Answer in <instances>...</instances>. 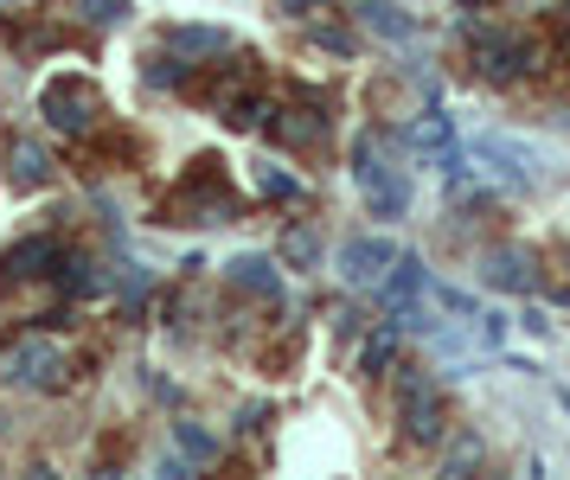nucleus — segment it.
<instances>
[{
    "label": "nucleus",
    "mask_w": 570,
    "mask_h": 480,
    "mask_svg": "<svg viewBox=\"0 0 570 480\" xmlns=\"http://www.w3.org/2000/svg\"><path fill=\"white\" fill-rule=\"evenodd\" d=\"M237 212H244V199L232 193L225 160H218V154H199V160L180 174V186L167 193L160 225H232Z\"/></svg>",
    "instance_id": "obj_1"
},
{
    "label": "nucleus",
    "mask_w": 570,
    "mask_h": 480,
    "mask_svg": "<svg viewBox=\"0 0 570 480\" xmlns=\"http://www.w3.org/2000/svg\"><path fill=\"white\" fill-rule=\"evenodd\" d=\"M39 109H46V123H52L58 135H71V141H83L90 128L104 123V90H97V77L65 71L58 84H46V97H39Z\"/></svg>",
    "instance_id": "obj_2"
},
{
    "label": "nucleus",
    "mask_w": 570,
    "mask_h": 480,
    "mask_svg": "<svg viewBox=\"0 0 570 480\" xmlns=\"http://www.w3.org/2000/svg\"><path fill=\"white\" fill-rule=\"evenodd\" d=\"M327 135V102L308 84H288V109H269V141L283 148H314Z\"/></svg>",
    "instance_id": "obj_3"
},
{
    "label": "nucleus",
    "mask_w": 570,
    "mask_h": 480,
    "mask_svg": "<svg viewBox=\"0 0 570 480\" xmlns=\"http://www.w3.org/2000/svg\"><path fill=\"white\" fill-rule=\"evenodd\" d=\"M0 379L52 391V384H65V346H58V340H20L13 353L0 359Z\"/></svg>",
    "instance_id": "obj_4"
},
{
    "label": "nucleus",
    "mask_w": 570,
    "mask_h": 480,
    "mask_svg": "<svg viewBox=\"0 0 570 480\" xmlns=\"http://www.w3.org/2000/svg\"><path fill=\"white\" fill-rule=\"evenodd\" d=\"M58 237H27V244H13V251L0 256V276H13V282H32V276H52V263H58Z\"/></svg>",
    "instance_id": "obj_5"
},
{
    "label": "nucleus",
    "mask_w": 570,
    "mask_h": 480,
    "mask_svg": "<svg viewBox=\"0 0 570 480\" xmlns=\"http://www.w3.org/2000/svg\"><path fill=\"white\" fill-rule=\"evenodd\" d=\"M474 65H481V77H513L519 65H532V46H525V39L481 32V39H474Z\"/></svg>",
    "instance_id": "obj_6"
},
{
    "label": "nucleus",
    "mask_w": 570,
    "mask_h": 480,
    "mask_svg": "<svg viewBox=\"0 0 570 480\" xmlns=\"http://www.w3.org/2000/svg\"><path fill=\"white\" fill-rule=\"evenodd\" d=\"M391 244L385 237H353V244H346V251H340V270H346V282H379L391 270Z\"/></svg>",
    "instance_id": "obj_7"
},
{
    "label": "nucleus",
    "mask_w": 570,
    "mask_h": 480,
    "mask_svg": "<svg viewBox=\"0 0 570 480\" xmlns=\"http://www.w3.org/2000/svg\"><path fill=\"white\" fill-rule=\"evenodd\" d=\"M7 179H13V193H39V186L52 179V154L39 148V141H13V160H7Z\"/></svg>",
    "instance_id": "obj_8"
},
{
    "label": "nucleus",
    "mask_w": 570,
    "mask_h": 480,
    "mask_svg": "<svg viewBox=\"0 0 570 480\" xmlns=\"http://www.w3.org/2000/svg\"><path fill=\"white\" fill-rule=\"evenodd\" d=\"M360 26H372L379 39H391V46H404L416 26H411V13L404 7H391V0H360Z\"/></svg>",
    "instance_id": "obj_9"
},
{
    "label": "nucleus",
    "mask_w": 570,
    "mask_h": 480,
    "mask_svg": "<svg viewBox=\"0 0 570 480\" xmlns=\"http://www.w3.org/2000/svg\"><path fill=\"white\" fill-rule=\"evenodd\" d=\"M276 256H283L288 270H321V237H314V225H288Z\"/></svg>",
    "instance_id": "obj_10"
},
{
    "label": "nucleus",
    "mask_w": 570,
    "mask_h": 480,
    "mask_svg": "<svg viewBox=\"0 0 570 480\" xmlns=\"http://www.w3.org/2000/svg\"><path fill=\"white\" fill-rule=\"evenodd\" d=\"M160 46H167V51H186V58H206V51H225V32H218V26H174Z\"/></svg>",
    "instance_id": "obj_11"
},
{
    "label": "nucleus",
    "mask_w": 570,
    "mask_h": 480,
    "mask_svg": "<svg viewBox=\"0 0 570 480\" xmlns=\"http://www.w3.org/2000/svg\"><path fill=\"white\" fill-rule=\"evenodd\" d=\"M232 282H237V288H257V295H269V302H276V288H283L269 256H237V263H232Z\"/></svg>",
    "instance_id": "obj_12"
},
{
    "label": "nucleus",
    "mask_w": 570,
    "mask_h": 480,
    "mask_svg": "<svg viewBox=\"0 0 570 480\" xmlns=\"http://www.w3.org/2000/svg\"><path fill=\"white\" fill-rule=\"evenodd\" d=\"M90 26H122L129 20V0H71Z\"/></svg>",
    "instance_id": "obj_13"
},
{
    "label": "nucleus",
    "mask_w": 570,
    "mask_h": 480,
    "mask_svg": "<svg viewBox=\"0 0 570 480\" xmlns=\"http://www.w3.org/2000/svg\"><path fill=\"white\" fill-rule=\"evenodd\" d=\"M174 442H180V449H186L193 461H212V455H218V442H212V435L199 430V423H174Z\"/></svg>",
    "instance_id": "obj_14"
},
{
    "label": "nucleus",
    "mask_w": 570,
    "mask_h": 480,
    "mask_svg": "<svg viewBox=\"0 0 570 480\" xmlns=\"http://www.w3.org/2000/svg\"><path fill=\"white\" fill-rule=\"evenodd\" d=\"M257 193H263V199H302V186H295L283 167H263V174H257Z\"/></svg>",
    "instance_id": "obj_15"
},
{
    "label": "nucleus",
    "mask_w": 570,
    "mask_h": 480,
    "mask_svg": "<svg viewBox=\"0 0 570 480\" xmlns=\"http://www.w3.org/2000/svg\"><path fill=\"white\" fill-rule=\"evenodd\" d=\"M488 282H493V288H525V282H532V270L519 276V256H493V263H488Z\"/></svg>",
    "instance_id": "obj_16"
},
{
    "label": "nucleus",
    "mask_w": 570,
    "mask_h": 480,
    "mask_svg": "<svg viewBox=\"0 0 570 480\" xmlns=\"http://www.w3.org/2000/svg\"><path fill=\"white\" fill-rule=\"evenodd\" d=\"M474 461H481V442H474V435H455V449H449L442 468H449V474H462V468H474Z\"/></svg>",
    "instance_id": "obj_17"
},
{
    "label": "nucleus",
    "mask_w": 570,
    "mask_h": 480,
    "mask_svg": "<svg viewBox=\"0 0 570 480\" xmlns=\"http://www.w3.org/2000/svg\"><path fill=\"white\" fill-rule=\"evenodd\" d=\"M314 39H321V46H327V51H353V39H346L340 26H314Z\"/></svg>",
    "instance_id": "obj_18"
},
{
    "label": "nucleus",
    "mask_w": 570,
    "mask_h": 480,
    "mask_svg": "<svg viewBox=\"0 0 570 480\" xmlns=\"http://www.w3.org/2000/svg\"><path fill=\"white\" fill-rule=\"evenodd\" d=\"M385 359H391V340H379V346H365V359H360V365L372 372V365H385Z\"/></svg>",
    "instance_id": "obj_19"
},
{
    "label": "nucleus",
    "mask_w": 570,
    "mask_h": 480,
    "mask_svg": "<svg viewBox=\"0 0 570 480\" xmlns=\"http://www.w3.org/2000/svg\"><path fill=\"white\" fill-rule=\"evenodd\" d=\"M263 417H269V410H263V404H250V410H244V423H237V430H244V435H257V430H263Z\"/></svg>",
    "instance_id": "obj_20"
},
{
    "label": "nucleus",
    "mask_w": 570,
    "mask_h": 480,
    "mask_svg": "<svg viewBox=\"0 0 570 480\" xmlns=\"http://www.w3.org/2000/svg\"><path fill=\"white\" fill-rule=\"evenodd\" d=\"M308 7H321V0H283V13H308Z\"/></svg>",
    "instance_id": "obj_21"
}]
</instances>
